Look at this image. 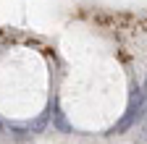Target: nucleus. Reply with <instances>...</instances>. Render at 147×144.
<instances>
[{
	"mask_svg": "<svg viewBox=\"0 0 147 144\" xmlns=\"http://www.w3.org/2000/svg\"><path fill=\"white\" fill-rule=\"evenodd\" d=\"M61 58L40 40L11 37L0 45V131L34 136L55 126Z\"/></svg>",
	"mask_w": 147,
	"mask_h": 144,
	"instance_id": "f257e3e1",
	"label": "nucleus"
}]
</instances>
